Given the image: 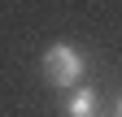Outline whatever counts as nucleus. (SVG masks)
<instances>
[{
    "label": "nucleus",
    "mask_w": 122,
    "mask_h": 117,
    "mask_svg": "<svg viewBox=\"0 0 122 117\" xmlns=\"http://www.w3.org/2000/svg\"><path fill=\"white\" fill-rule=\"evenodd\" d=\"M83 74H87V56L74 43H52L44 52V78H48V87H57V91H79Z\"/></svg>",
    "instance_id": "nucleus-1"
},
{
    "label": "nucleus",
    "mask_w": 122,
    "mask_h": 117,
    "mask_svg": "<svg viewBox=\"0 0 122 117\" xmlns=\"http://www.w3.org/2000/svg\"><path fill=\"white\" fill-rule=\"evenodd\" d=\"M66 117H100V95H96V87H79V91L66 100Z\"/></svg>",
    "instance_id": "nucleus-2"
},
{
    "label": "nucleus",
    "mask_w": 122,
    "mask_h": 117,
    "mask_svg": "<svg viewBox=\"0 0 122 117\" xmlns=\"http://www.w3.org/2000/svg\"><path fill=\"white\" fill-rule=\"evenodd\" d=\"M118 117H122V100H118Z\"/></svg>",
    "instance_id": "nucleus-3"
}]
</instances>
